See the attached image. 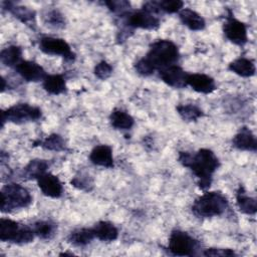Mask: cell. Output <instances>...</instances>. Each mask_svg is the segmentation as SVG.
<instances>
[{
  "label": "cell",
  "instance_id": "cell-2",
  "mask_svg": "<svg viewBox=\"0 0 257 257\" xmlns=\"http://www.w3.org/2000/svg\"><path fill=\"white\" fill-rule=\"evenodd\" d=\"M143 57L156 72L165 67L177 64L180 59V51L174 41L170 39H158L150 44L148 52Z\"/></svg>",
  "mask_w": 257,
  "mask_h": 257
},
{
  "label": "cell",
  "instance_id": "cell-24",
  "mask_svg": "<svg viewBox=\"0 0 257 257\" xmlns=\"http://www.w3.org/2000/svg\"><path fill=\"white\" fill-rule=\"evenodd\" d=\"M109 122L115 130L130 131L135 124V119L127 111L120 108H114L109 114Z\"/></svg>",
  "mask_w": 257,
  "mask_h": 257
},
{
  "label": "cell",
  "instance_id": "cell-19",
  "mask_svg": "<svg viewBox=\"0 0 257 257\" xmlns=\"http://www.w3.org/2000/svg\"><path fill=\"white\" fill-rule=\"evenodd\" d=\"M178 17L183 25L192 31H201L206 27L204 17L191 8H183L179 11Z\"/></svg>",
  "mask_w": 257,
  "mask_h": 257
},
{
  "label": "cell",
  "instance_id": "cell-11",
  "mask_svg": "<svg viewBox=\"0 0 257 257\" xmlns=\"http://www.w3.org/2000/svg\"><path fill=\"white\" fill-rule=\"evenodd\" d=\"M158 74L161 80L171 87L180 89L187 86V77L189 73L178 64L165 67L159 70Z\"/></svg>",
  "mask_w": 257,
  "mask_h": 257
},
{
  "label": "cell",
  "instance_id": "cell-35",
  "mask_svg": "<svg viewBox=\"0 0 257 257\" xmlns=\"http://www.w3.org/2000/svg\"><path fill=\"white\" fill-rule=\"evenodd\" d=\"M205 256H213V257H230V256H236V253L233 249L229 248H208L205 249L203 252Z\"/></svg>",
  "mask_w": 257,
  "mask_h": 257
},
{
  "label": "cell",
  "instance_id": "cell-10",
  "mask_svg": "<svg viewBox=\"0 0 257 257\" xmlns=\"http://www.w3.org/2000/svg\"><path fill=\"white\" fill-rule=\"evenodd\" d=\"M223 33L225 37L235 45L244 46L248 42L247 26L244 22L237 19L231 9H227V15L223 23Z\"/></svg>",
  "mask_w": 257,
  "mask_h": 257
},
{
  "label": "cell",
  "instance_id": "cell-31",
  "mask_svg": "<svg viewBox=\"0 0 257 257\" xmlns=\"http://www.w3.org/2000/svg\"><path fill=\"white\" fill-rule=\"evenodd\" d=\"M102 4L105 5L111 13L116 14L118 17L123 16L124 14H126L127 12H130L132 10L131 9V3L128 1H125V0L103 1Z\"/></svg>",
  "mask_w": 257,
  "mask_h": 257
},
{
  "label": "cell",
  "instance_id": "cell-1",
  "mask_svg": "<svg viewBox=\"0 0 257 257\" xmlns=\"http://www.w3.org/2000/svg\"><path fill=\"white\" fill-rule=\"evenodd\" d=\"M178 162L193 173L201 190L210 188L213 176L220 167V161L216 154L207 148L199 149L195 153L179 152Z\"/></svg>",
  "mask_w": 257,
  "mask_h": 257
},
{
  "label": "cell",
  "instance_id": "cell-33",
  "mask_svg": "<svg viewBox=\"0 0 257 257\" xmlns=\"http://www.w3.org/2000/svg\"><path fill=\"white\" fill-rule=\"evenodd\" d=\"M70 184L74 188H76L78 190H81V191H84V192H90L93 189L92 179L90 178L89 175L83 174V173H80L79 175H75L71 179Z\"/></svg>",
  "mask_w": 257,
  "mask_h": 257
},
{
  "label": "cell",
  "instance_id": "cell-28",
  "mask_svg": "<svg viewBox=\"0 0 257 257\" xmlns=\"http://www.w3.org/2000/svg\"><path fill=\"white\" fill-rule=\"evenodd\" d=\"M33 147H41L44 150L53 152H62L66 150L65 141L58 134H51L42 140L35 141Z\"/></svg>",
  "mask_w": 257,
  "mask_h": 257
},
{
  "label": "cell",
  "instance_id": "cell-32",
  "mask_svg": "<svg viewBox=\"0 0 257 257\" xmlns=\"http://www.w3.org/2000/svg\"><path fill=\"white\" fill-rule=\"evenodd\" d=\"M43 20L46 25H49L50 27L54 28H62L65 26V19L64 16L55 9L47 11L43 15Z\"/></svg>",
  "mask_w": 257,
  "mask_h": 257
},
{
  "label": "cell",
  "instance_id": "cell-15",
  "mask_svg": "<svg viewBox=\"0 0 257 257\" xmlns=\"http://www.w3.org/2000/svg\"><path fill=\"white\" fill-rule=\"evenodd\" d=\"M187 86L203 94H210L217 89L215 79L205 73H189L187 77Z\"/></svg>",
  "mask_w": 257,
  "mask_h": 257
},
{
  "label": "cell",
  "instance_id": "cell-21",
  "mask_svg": "<svg viewBox=\"0 0 257 257\" xmlns=\"http://www.w3.org/2000/svg\"><path fill=\"white\" fill-rule=\"evenodd\" d=\"M228 69L241 77H251L255 75L256 72V66L254 61L250 58L243 56L231 61L228 65Z\"/></svg>",
  "mask_w": 257,
  "mask_h": 257
},
{
  "label": "cell",
  "instance_id": "cell-12",
  "mask_svg": "<svg viewBox=\"0 0 257 257\" xmlns=\"http://www.w3.org/2000/svg\"><path fill=\"white\" fill-rule=\"evenodd\" d=\"M3 9L12 14L16 19L25 24L31 29H35L36 27V13L33 9L19 5L18 3L12 1H3L1 3Z\"/></svg>",
  "mask_w": 257,
  "mask_h": 257
},
{
  "label": "cell",
  "instance_id": "cell-18",
  "mask_svg": "<svg viewBox=\"0 0 257 257\" xmlns=\"http://www.w3.org/2000/svg\"><path fill=\"white\" fill-rule=\"evenodd\" d=\"M143 8L160 16L162 13L174 14L179 13L184 8V2L180 0H163V1H148L142 6Z\"/></svg>",
  "mask_w": 257,
  "mask_h": 257
},
{
  "label": "cell",
  "instance_id": "cell-17",
  "mask_svg": "<svg viewBox=\"0 0 257 257\" xmlns=\"http://www.w3.org/2000/svg\"><path fill=\"white\" fill-rule=\"evenodd\" d=\"M89 161L98 167L111 169L114 167L112 148L108 145H97L89 154Z\"/></svg>",
  "mask_w": 257,
  "mask_h": 257
},
{
  "label": "cell",
  "instance_id": "cell-23",
  "mask_svg": "<svg viewBox=\"0 0 257 257\" xmlns=\"http://www.w3.org/2000/svg\"><path fill=\"white\" fill-rule=\"evenodd\" d=\"M91 228L95 238L102 242H112L118 237V230L111 222L98 221Z\"/></svg>",
  "mask_w": 257,
  "mask_h": 257
},
{
  "label": "cell",
  "instance_id": "cell-25",
  "mask_svg": "<svg viewBox=\"0 0 257 257\" xmlns=\"http://www.w3.org/2000/svg\"><path fill=\"white\" fill-rule=\"evenodd\" d=\"M42 87L52 95H59L67 89L65 78L61 74H47L42 80Z\"/></svg>",
  "mask_w": 257,
  "mask_h": 257
},
{
  "label": "cell",
  "instance_id": "cell-22",
  "mask_svg": "<svg viewBox=\"0 0 257 257\" xmlns=\"http://www.w3.org/2000/svg\"><path fill=\"white\" fill-rule=\"evenodd\" d=\"M49 162L43 159H33L23 168L21 177L25 180H37L41 175L47 172Z\"/></svg>",
  "mask_w": 257,
  "mask_h": 257
},
{
  "label": "cell",
  "instance_id": "cell-26",
  "mask_svg": "<svg viewBox=\"0 0 257 257\" xmlns=\"http://www.w3.org/2000/svg\"><path fill=\"white\" fill-rule=\"evenodd\" d=\"M22 48L18 45H9L0 52V60L2 64L8 67H16L22 60Z\"/></svg>",
  "mask_w": 257,
  "mask_h": 257
},
{
  "label": "cell",
  "instance_id": "cell-14",
  "mask_svg": "<svg viewBox=\"0 0 257 257\" xmlns=\"http://www.w3.org/2000/svg\"><path fill=\"white\" fill-rule=\"evenodd\" d=\"M14 69L24 80L29 82L42 81L48 74L39 63L33 60L23 59Z\"/></svg>",
  "mask_w": 257,
  "mask_h": 257
},
{
  "label": "cell",
  "instance_id": "cell-29",
  "mask_svg": "<svg viewBox=\"0 0 257 257\" xmlns=\"http://www.w3.org/2000/svg\"><path fill=\"white\" fill-rule=\"evenodd\" d=\"M31 227L35 237H38L42 240L51 239L57 231V225L50 220H38L34 222Z\"/></svg>",
  "mask_w": 257,
  "mask_h": 257
},
{
  "label": "cell",
  "instance_id": "cell-3",
  "mask_svg": "<svg viewBox=\"0 0 257 257\" xmlns=\"http://www.w3.org/2000/svg\"><path fill=\"white\" fill-rule=\"evenodd\" d=\"M228 206V199L222 192L208 191L193 202L191 210L198 218H212L223 215Z\"/></svg>",
  "mask_w": 257,
  "mask_h": 257
},
{
  "label": "cell",
  "instance_id": "cell-30",
  "mask_svg": "<svg viewBox=\"0 0 257 257\" xmlns=\"http://www.w3.org/2000/svg\"><path fill=\"white\" fill-rule=\"evenodd\" d=\"M176 110L180 117L187 122L197 121L199 118L204 116V111L198 105L193 103L178 104L176 106Z\"/></svg>",
  "mask_w": 257,
  "mask_h": 257
},
{
  "label": "cell",
  "instance_id": "cell-5",
  "mask_svg": "<svg viewBox=\"0 0 257 257\" xmlns=\"http://www.w3.org/2000/svg\"><path fill=\"white\" fill-rule=\"evenodd\" d=\"M35 234L31 226L21 224L9 218L0 219V240L18 245L31 243Z\"/></svg>",
  "mask_w": 257,
  "mask_h": 257
},
{
  "label": "cell",
  "instance_id": "cell-16",
  "mask_svg": "<svg viewBox=\"0 0 257 257\" xmlns=\"http://www.w3.org/2000/svg\"><path fill=\"white\" fill-rule=\"evenodd\" d=\"M232 146L239 151L255 153L257 151V140L248 126H242L233 137Z\"/></svg>",
  "mask_w": 257,
  "mask_h": 257
},
{
  "label": "cell",
  "instance_id": "cell-7",
  "mask_svg": "<svg viewBox=\"0 0 257 257\" xmlns=\"http://www.w3.org/2000/svg\"><path fill=\"white\" fill-rule=\"evenodd\" d=\"M119 18L122 19V27L131 31L135 29L156 30L161 25L160 16L143 7L138 10H131Z\"/></svg>",
  "mask_w": 257,
  "mask_h": 257
},
{
  "label": "cell",
  "instance_id": "cell-6",
  "mask_svg": "<svg viewBox=\"0 0 257 257\" xmlns=\"http://www.w3.org/2000/svg\"><path fill=\"white\" fill-rule=\"evenodd\" d=\"M42 117V110L35 105L22 102L15 103L1 111V126L5 122L21 124L30 121H36Z\"/></svg>",
  "mask_w": 257,
  "mask_h": 257
},
{
  "label": "cell",
  "instance_id": "cell-9",
  "mask_svg": "<svg viewBox=\"0 0 257 257\" xmlns=\"http://www.w3.org/2000/svg\"><path fill=\"white\" fill-rule=\"evenodd\" d=\"M39 50L47 55L61 56L66 62H73L76 54L66 40L53 36H42L38 42Z\"/></svg>",
  "mask_w": 257,
  "mask_h": 257
},
{
  "label": "cell",
  "instance_id": "cell-4",
  "mask_svg": "<svg viewBox=\"0 0 257 257\" xmlns=\"http://www.w3.org/2000/svg\"><path fill=\"white\" fill-rule=\"evenodd\" d=\"M1 205L2 213H10L16 210L27 208L32 204L33 198L30 192L22 185L17 183H9L1 189Z\"/></svg>",
  "mask_w": 257,
  "mask_h": 257
},
{
  "label": "cell",
  "instance_id": "cell-27",
  "mask_svg": "<svg viewBox=\"0 0 257 257\" xmlns=\"http://www.w3.org/2000/svg\"><path fill=\"white\" fill-rule=\"evenodd\" d=\"M94 238L95 236L92 228L83 227V228H78L71 231L67 236V241L73 246L83 247L88 245Z\"/></svg>",
  "mask_w": 257,
  "mask_h": 257
},
{
  "label": "cell",
  "instance_id": "cell-34",
  "mask_svg": "<svg viewBox=\"0 0 257 257\" xmlns=\"http://www.w3.org/2000/svg\"><path fill=\"white\" fill-rule=\"evenodd\" d=\"M112 66L105 60H101L95 64L93 68L94 75L101 80L107 79L112 74Z\"/></svg>",
  "mask_w": 257,
  "mask_h": 257
},
{
  "label": "cell",
  "instance_id": "cell-13",
  "mask_svg": "<svg viewBox=\"0 0 257 257\" xmlns=\"http://www.w3.org/2000/svg\"><path fill=\"white\" fill-rule=\"evenodd\" d=\"M37 186L46 197L58 199L63 194V186L59 178L49 172L41 175L37 180Z\"/></svg>",
  "mask_w": 257,
  "mask_h": 257
},
{
  "label": "cell",
  "instance_id": "cell-8",
  "mask_svg": "<svg viewBox=\"0 0 257 257\" xmlns=\"http://www.w3.org/2000/svg\"><path fill=\"white\" fill-rule=\"evenodd\" d=\"M199 246V241L189 233L175 229L170 234L167 249L175 256H193Z\"/></svg>",
  "mask_w": 257,
  "mask_h": 257
},
{
  "label": "cell",
  "instance_id": "cell-20",
  "mask_svg": "<svg viewBox=\"0 0 257 257\" xmlns=\"http://www.w3.org/2000/svg\"><path fill=\"white\" fill-rule=\"evenodd\" d=\"M236 205L239 211L243 214L254 216L257 211V201L249 196L245 188L240 185L236 191Z\"/></svg>",
  "mask_w": 257,
  "mask_h": 257
}]
</instances>
